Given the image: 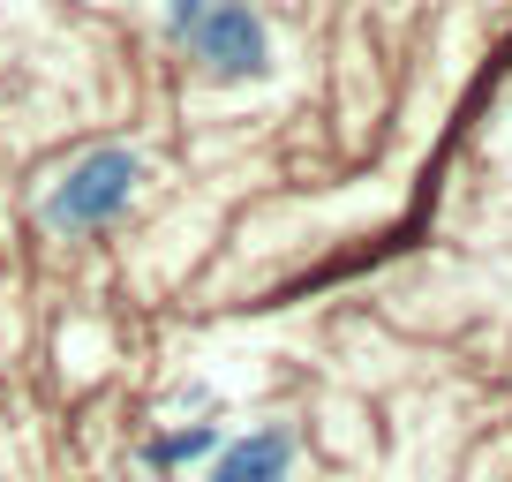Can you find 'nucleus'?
<instances>
[{
    "instance_id": "1",
    "label": "nucleus",
    "mask_w": 512,
    "mask_h": 482,
    "mask_svg": "<svg viewBox=\"0 0 512 482\" xmlns=\"http://www.w3.org/2000/svg\"><path fill=\"white\" fill-rule=\"evenodd\" d=\"M136 189H144V159H136V151H121V144L83 151V159L46 189L38 219H46L53 234H98V226H113L128 204H136Z\"/></svg>"
},
{
    "instance_id": "2",
    "label": "nucleus",
    "mask_w": 512,
    "mask_h": 482,
    "mask_svg": "<svg viewBox=\"0 0 512 482\" xmlns=\"http://www.w3.org/2000/svg\"><path fill=\"white\" fill-rule=\"evenodd\" d=\"M181 46H196V61L211 68V76L241 83V76H264V61H272V46H264V23H256L249 0H219L204 23H196Z\"/></svg>"
},
{
    "instance_id": "3",
    "label": "nucleus",
    "mask_w": 512,
    "mask_h": 482,
    "mask_svg": "<svg viewBox=\"0 0 512 482\" xmlns=\"http://www.w3.org/2000/svg\"><path fill=\"white\" fill-rule=\"evenodd\" d=\"M287 467H294L287 430H249V437H226L211 452V482H287Z\"/></svg>"
},
{
    "instance_id": "4",
    "label": "nucleus",
    "mask_w": 512,
    "mask_h": 482,
    "mask_svg": "<svg viewBox=\"0 0 512 482\" xmlns=\"http://www.w3.org/2000/svg\"><path fill=\"white\" fill-rule=\"evenodd\" d=\"M204 452H219V422H196V430L151 437V452H144V460H151V467H189V460H204Z\"/></svg>"
},
{
    "instance_id": "5",
    "label": "nucleus",
    "mask_w": 512,
    "mask_h": 482,
    "mask_svg": "<svg viewBox=\"0 0 512 482\" xmlns=\"http://www.w3.org/2000/svg\"><path fill=\"white\" fill-rule=\"evenodd\" d=\"M211 8H219V0H166V31H174V38H189L196 23L211 16Z\"/></svg>"
}]
</instances>
